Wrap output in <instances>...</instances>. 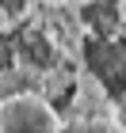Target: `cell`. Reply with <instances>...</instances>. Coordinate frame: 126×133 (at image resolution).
I'll return each mask as SVG.
<instances>
[{
  "mask_svg": "<svg viewBox=\"0 0 126 133\" xmlns=\"http://www.w3.org/2000/svg\"><path fill=\"white\" fill-rule=\"evenodd\" d=\"M0 133H61V114L42 91H0Z\"/></svg>",
  "mask_w": 126,
  "mask_h": 133,
  "instance_id": "obj_2",
  "label": "cell"
},
{
  "mask_svg": "<svg viewBox=\"0 0 126 133\" xmlns=\"http://www.w3.org/2000/svg\"><path fill=\"white\" fill-rule=\"evenodd\" d=\"M61 133H126L118 103L107 95L103 80L95 72H88V69L76 72L73 103L61 114Z\"/></svg>",
  "mask_w": 126,
  "mask_h": 133,
  "instance_id": "obj_1",
  "label": "cell"
},
{
  "mask_svg": "<svg viewBox=\"0 0 126 133\" xmlns=\"http://www.w3.org/2000/svg\"><path fill=\"white\" fill-rule=\"evenodd\" d=\"M46 8H84V4H95V0H38Z\"/></svg>",
  "mask_w": 126,
  "mask_h": 133,
  "instance_id": "obj_3",
  "label": "cell"
}]
</instances>
